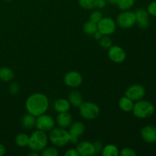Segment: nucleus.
<instances>
[{
  "mask_svg": "<svg viewBox=\"0 0 156 156\" xmlns=\"http://www.w3.org/2000/svg\"><path fill=\"white\" fill-rule=\"evenodd\" d=\"M81 116L86 120H94L98 117L100 108L96 104L92 102H82L79 107Z\"/></svg>",
  "mask_w": 156,
  "mask_h": 156,
  "instance_id": "5",
  "label": "nucleus"
},
{
  "mask_svg": "<svg viewBox=\"0 0 156 156\" xmlns=\"http://www.w3.org/2000/svg\"><path fill=\"white\" fill-rule=\"evenodd\" d=\"M76 151L81 156H93L96 154V149L94 143L84 141L79 143L76 146Z\"/></svg>",
  "mask_w": 156,
  "mask_h": 156,
  "instance_id": "13",
  "label": "nucleus"
},
{
  "mask_svg": "<svg viewBox=\"0 0 156 156\" xmlns=\"http://www.w3.org/2000/svg\"><path fill=\"white\" fill-rule=\"evenodd\" d=\"M135 0H117L116 5L122 11L129 10L133 6Z\"/></svg>",
  "mask_w": 156,
  "mask_h": 156,
  "instance_id": "24",
  "label": "nucleus"
},
{
  "mask_svg": "<svg viewBox=\"0 0 156 156\" xmlns=\"http://www.w3.org/2000/svg\"><path fill=\"white\" fill-rule=\"evenodd\" d=\"M134 103L131 99L127 98L126 96L121 98L119 101V108L125 112H129L132 111L133 108Z\"/></svg>",
  "mask_w": 156,
  "mask_h": 156,
  "instance_id": "20",
  "label": "nucleus"
},
{
  "mask_svg": "<svg viewBox=\"0 0 156 156\" xmlns=\"http://www.w3.org/2000/svg\"><path fill=\"white\" fill-rule=\"evenodd\" d=\"M42 156H57L58 155V151L56 148L54 147H49L45 148L43 150Z\"/></svg>",
  "mask_w": 156,
  "mask_h": 156,
  "instance_id": "28",
  "label": "nucleus"
},
{
  "mask_svg": "<svg viewBox=\"0 0 156 156\" xmlns=\"http://www.w3.org/2000/svg\"><path fill=\"white\" fill-rule=\"evenodd\" d=\"M102 18H103V17H102L101 12H99V11H94V12L91 14V15H90V21L98 24V23L101 21V19Z\"/></svg>",
  "mask_w": 156,
  "mask_h": 156,
  "instance_id": "29",
  "label": "nucleus"
},
{
  "mask_svg": "<svg viewBox=\"0 0 156 156\" xmlns=\"http://www.w3.org/2000/svg\"><path fill=\"white\" fill-rule=\"evenodd\" d=\"M19 85L16 82H13L12 84H11L10 86H9V92L12 94H18V91H19Z\"/></svg>",
  "mask_w": 156,
  "mask_h": 156,
  "instance_id": "32",
  "label": "nucleus"
},
{
  "mask_svg": "<svg viewBox=\"0 0 156 156\" xmlns=\"http://www.w3.org/2000/svg\"><path fill=\"white\" fill-rule=\"evenodd\" d=\"M93 36L94 37V38H95V39H97V40H99V39H100L101 37L102 36H103V35H102L101 34L100 32H99L98 30V31L96 32V33L94 34L93 35Z\"/></svg>",
  "mask_w": 156,
  "mask_h": 156,
  "instance_id": "37",
  "label": "nucleus"
},
{
  "mask_svg": "<svg viewBox=\"0 0 156 156\" xmlns=\"http://www.w3.org/2000/svg\"><path fill=\"white\" fill-rule=\"evenodd\" d=\"M5 152H6L5 147L2 143H0V156L4 155L5 154Z\"/></svg>",
  "mask_w": 156,
  "mask_h": 156,
  "instance_id": "36",
  "label": "nucleus"
},
{
  "mask_svg": "<svg viewBox=\"0 0 156 156\" xmlns=\"http://www.w3.org/2000/svg\"><path fill=\"white\" fill-rule=\"evenodd\" d=\"M98 0H79V5L82 9L91 10L97 8Z\"/></svg>",
  "mask_w": 156,
  "mask_h": 156,
  "instance_id": "25",
  "label": "nucleus"
},
{
  "mask_svg": "<svg viewBox=\"0 0 156 156\" xmlns=\"http://www.w3.org/2000/svg\"><path fill=\"white\" fill-rule=\"evenodd\" d=\"M146 94V89L141 85H133L126 89L125 96L129 98L133 101H137L144 98Z\"/></svg>",
  "mask_w": 156,
  "mask_h": 156,
  "instance_id": "9",
  "label": "nucleus"
},
{
  "mask_svg": "<svg viewBox=\"0 0 156 156\" xmlns=\"http://www.w3.org/2000/svg\"><path fill=\"white\" fill-rule=\"evenodd\" d=\"M83 30L86 34L93 36L98 31V25L96 23L91 21L85 22L83 25Z\"/></svg>",
  "mask_w": 156,
  "mask_h": 156,
  "instance_id": "23",
  "label": "nucleus"
},
{
  "mask_svg": "<svg viewBox=\"0 0 156 156\" xmlns=\"http://www.w3.org/2000/svg\"><path fill=\"white\" fill-rule=\"evenodd\" d=\"M47 143H48V137L47 133L44 131L37 129L32 133L31 135L29 136L27 146L31 151L40 152L47 147Z\"/></svg>",
  "mask_w": 156,
  "mask_h": 156,
  "instance_id": "2",
  "label": "nucleus"
},
{
  "mask_svg": "<svg viewBox=\"0 0 156 156\" xmlns=\"http://www.w3.org/2000/svg\"><path fill=\"white\" fill-rule=\"evenodd\" d=\"M147 12L149 15L152 16L156 17V1L152 2L150 4L148 5Z\"/></svg>",
  "mask_w": 156,
  "mask_h": 156,
  "instance_id": "31",
  "label": "nucleus"
},
{
  "mask_svg": "<svg viewBox=\"0 0 156 156\" xmlns=\"http://www.w3.org/2000/svg\"><path fill=\"white\" fill-rule=\"evenodd\" d=\"M66 156H79V153L76 151V149H69L65 153Z\"/></svg>",
  "mask_w": 156,
  "mask_h": 156,
  "instance_id": "33",
  "label": "nucleus"
},
{
  "mask_svg": "<svg viewBox=\"0 0 156 156\" xmlns=\"http://www.w3.org/2000/svg\"><path fill=\"white\" fill-rule=\"evenodd\" d=\"M108 57L113 62L120 63L126 59V54L119 46H111L108 50Z\"/></svg>",
  "mask_w": 156,
  "mask_h": 156,
  "instance_id": "11",
  "label": "nucleus"
},
{
  "mask_svg": "<svg viewBox=\"0 0 156 156\" xmlns=\"http://www.w3.org/2000/svg\"><path fill=\"white\" fill-rule=\"evenodd\" d=\"M13 71L8 67H2L0 69V79L3 82H10L14 79Z\"/></svg>",
  "mask_w": 156,
  "mask_h": 156,
  "instance_id": "21",
  "label": "nucleus"
},
{
  "mask_svg": "<svg viewBox=\"0 0 156 156\" xmlns=\"http://www.w3.org/2000/svg\"><path fill=\"white\" fill-rule=\"evenodd\" d=\"M56 121L59 127L66 129V128L69 127L72 124L73 117H72L71 114H69L68 111H66V112L59 113V114L56 117Z\"/></svg>",
  "mask_w": 156,
  "mask_h": 156,
  "instance_id": "16",
  "label": "nucleus"
},
{
  "mask_svg": "<svg viewBox=\"0 0 156 156\" xmlns=\"http://www.w3.org/2000/svg\"><path fill=\"white\" fill-rule=\"evenodd\" d=\"M98 41L101 47L105 49H109L112 46V41L108 35H103Z\"/></svg>",
  "mask_w": 156,
  "mask_h": 156,
  "instance_id": "27",
  "label": "nucleus"
},
{
  "mask_svg": "<svg viewBox=\"0 0 156 156\" xmlns=\"http://www.w3.org/2000/svg\"><path fill=\"white\" fill-rule=\"evenodd\" d=\"M54 126L55 121L51 116L44 114L38 116L37 118L35 126L37 129L47 132L51 130L53 128H54Z\"/></svg>",
  "mask_w": 156,
  "mask_h": 156,
  "instance_id": "8",
  "label": "nucleus"
},
{
  "mask_svg": "<svg viewBox=\"0 0 156 156\" xmlns=\"http://www.w3.org/2000/svg\"><path fill=\"white\" fill-rule=\"evenodd\" d=\"M136 24H138L139 27L142 29L147 28L149 26V14L148 13L147 10L144 9H139L136 11Z\"/></svg>",
  "mask_w": 156,
  "mask_h": 156,
  "instance_id": "14",
  "label": "nucleus"
},
{
  "mask_svg": "<svg viewBox=\"0 0 156 156\" xmlns=\"http://www.w3.org/2000/svg\"><path fill=\"white\" fill-rule=\"evenodd\" d=\"M132 111L133 115L137 118H148L153 115L155 112V106L151 102L141 99L134 104Z\"/></svg>",
  "mask_w": 156,
  "mask_h": 156,
  "instance_id": "3",
  "label": "nucleus"
},
{
  "mask_svg": "<svg viewBox=\"0 0 156 156\" xmlns=\"http://www.w3.org/2000/svg\"><path fill=\"white\" fill-rule=\"evenodd\" d=\"M25 107L27 113L37 117L47 112L49 108V100L44 94L35 93L29 96Z\"/></svg>",
  "mask_w": 156,
  "mask_h": 156,
  "instance_id": "1",
  "label": "nucleus"
},
{
  "mask_svg": "<svg viewBox=\"0 0 156 156\" xmlns=\"http://www.w3.org/2000/svg\"><path fill=\"white\" fill-rule=\"evenodd\" d=\"M106 5V2L105 0H98L97 2V8L102 9Z\"/></svg>",
  "mask_w": 156,
  "mask_h": 156,
  "instance_id": "34",
  "label": "nucleus"
},
{
  "mask_svg": "<svg viewBox=\"0 0 156 156\" xmlns=\"http://www.w3.org/2000/svg\"><path fill=\"white\" fill-rule=\"evenodd\" d=\"M120 155L121 156H136V152L130 148H123L120 151Z\"/></svg>",
  "mask_w": 156,
  "mask_h": 156,
  "instance_id": "30",
  "label": "nucleus"
},
{
  "mask_svg": "<svg viewBox=\"0 0 156 156\" xmlns=\"http://www.w3.org/2000/svg\"><path fill=\"white\" fill-rule=\"evenodd\" d=\"M36 117L28 113L23 116L22 119H21V123L26 129H32L36 125Z\"/></svg>",
  "mask_w": 156,
  "mask_h": 156,
  "instance_id": "19",
  "label": "nucleus"
},
{
  "mask_svg": "<svg viewBox=\"0 0 156 156\" xmlns=\"http://www.w3.org/2000/svg\"><path fill=\"white\" fill-rule=\"evenodd\" d=\"M70 105H71V104L66 99L59 98L54 102V106L53 107H54L55 111H57L58 113H62L68 111L70 109Z\"/></svg>",
  "mask_w": 156,
  "mask_h": 156,
  "instance_id": "17",
  "label": "nucleus"
},
{
  "mask_svg": "<svg viewBox=\"0 0 156 156\" xmlns=\"http://www.w3.org/2000/svg\"><path fill=\"white\" fill-rule=\"evenodd\" d=\"M119 149L114 145H107L102 149V155L103 156H117L119 155Z\"/></svg>",
  "mask_w": 156,
  "mask_h": 156,
  "instance_id": "22",
  "label": "nucleus"
},
{
  "mask_svg": "<svg viewBox=\"0 0 156 156\" xmlns=\"http://www.w3.org/2000/svg\"><path fill=\"white\" fill-rule=\"evenodd\" d=\"M136 22L135 12L131 11H123L117 17V24L121 28L128 29L132 27Z\"/></svg>",
  "mask_w": 156,
  "mask_h": 156,
  "instance_id": "6",
  "label": "nucleus"
},
{
  "mask_svg": "<svg viewBox=\"0 0 156 156\" xmlns=\"http://www.w3.org/2000/svg\"><path fill=\"white\" fill-rule=\"evenodd\" d=\"M98 30L102 35H111L116 30V22L111 18H102L97 24Z\"/></svg>",
  "mask_w": 156,
  "mask_h": 156,
  "instance_id": "7",
  "label": "nucleus"
},
{
  "mask_svg": "<svg viewBox=\"0 0 156 156\" xmlns=\"http://www.w3.org/2000/svg\"><path fill=\"white\" fill-rule=\"evenodd\" d=\"M49 139L52 144L58 147L65 146L70 142L69 131H66L62 127L53 128L50 132Z\"/></svg>",
  "mask_w": 156,
  "mask_h": 156,
  "instance_id": "4",
  "label": "nucleus"
},
{
  "mask_svg": "<svg viewBox=\"0 0 156 156\" xmlns=\"http://www.w3.org/2000/svg\"><path fill=\"white\" fill-rule=\"evenodd\" d=\"M64 82L70 88H77L82 83V76L76 71H71L66 73L64 77Z\"/></svg>",
  "mask_w": 156,
  "mask_h": 156,
  "instance_id": "12",
  "label": "nucleus"
},
{
  "mask_svg": "<svg viewBox=\"0 0 156 156\" xmlns=\"http://www.w3.org/2000/svg\"><path fill=\"white\" fill-rule=\"evenodd\" d=\"M69 103L73 106L79 108L82 105V102H83V98H82V94H81V93L79 91L74 90V91H72L69 93Z\"/></svg>",
  "mask_w": 156,
  "mask_h": 156,
  "instance_id": "18",
  "label": "nucleus"
},
{
  "mask_svg": "<svg viewBox=\"0 0 156 156\" xmlns=\"http://www.w3.org/2000/svg\"><path fill=\"white\" fill-rule=\"evenodd\" d=\"M141 136L145 142L153 143L156 142V127L152 125L145 126L141 130Z\"/></svg>",
  "mask_w": 156,
  "mask_h": 156,
  "instance_id": "15",
  "label": "nucleus"
},
{
  "mask_svg": "<svg viewBox=\"0 0 156 156\" xmlns=\"http://www.w3.org/2000/svg\"><path fill=\"white\" fill-rule=\"evenodd\" d=\"M33 152H30V153L28 154L29 156H38V153L37 152H34V151H32Z\"/></svg>",
  "mask_w": 156,
  "mask_h": 156,
  "instance_id": "38",
  "label": "nucleus"
},
{
  "mask_svg": "<svg viewBox=\"0 0 156 156\" xmlns=\"http://www.w3.org/2000/svg\"><path fill=\"white\" fill-rule=\"evenodd\" d=\"M29 141V136L25 133H19L15 137V143L20 147L27 146Z\"/></svg>",
  "mask_w": 156,
  "mask_h": 156,
  "instance_id": "26",
  "label": "nucleus"
},
{
  "mask_svg": "<svg viewBox=\"0 0 156 156\" xmlns=\"http://www.w3.org/2000/svg\"><path fill=\"white\" fill-rule=\"evenodd\" d=\"M84 132H85V125L82 122H75L70 125L69 130L70 142L73 143H77L79 136H81Z\"/></svg>",
  "mask_w": 156,
  "mask_h": 156,
  "instance_id": "10",
  "label": "nucleus"
},
{
  "mask_svg": "<svg viewBox=\"0 0 156 156\" xmlns=\"http://www.w3.org/2000/svg\"><path fill=\"white\" fill-rule=\"evenodd\" d=\"M108 2L111 4H116L117 2V0H108Z\"/></svg>",
  "mask_w": 156,
  "mask_h": 156,
  "instance_id": "39",
  "label": "nucleus"
},
{
  "mask_svg": "<svg viewBox=\"0 0 156 156\" xmlns=\"http://www.w3.org/2000/svg\"><path fill=\"white\" fill-rule=\"evenodd\" d=\"M94 147H95L96 152H99V151L101 149V144L100 142H98V141L95 142V143H94Z\"/></svg>",
  "mask_w": 156,
  "mask_h": 156,
  "instance_id": "35",
  "label": "nucleus"
}]
</instances>
